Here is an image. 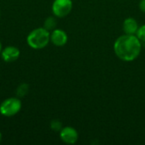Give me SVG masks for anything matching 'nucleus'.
I'll return each instance as SVG.
<instances>
[{
  "label": "nucleus",
  "mask_w": 145,
  "mask_h": 145,
  "mask_svg": "<svg viewBox=\"0 0 145 145\" xmlns=\"http://www.w3.org/2000/svg\"><path fill=\"white\" fill-rule=\"evenodd\" d=\"M138 30V25L135 19L127 18L123 22V31L127 35H134Z\"/></svg>",
  "instance_id": "6e6552de"
},
{
  "label": "nucleus",
  "mask_w": 145,
  "mask_h": 145,
  "mask_svg": "<svg viewBox=\"0 0 145 145\" xmlns=\"http://www.w3.org/2000/svg\"><path fill=\"white\" fill-rule=\"evenodd\" d=\"M3 59L7 63H11L18 59L20 57V50L18 48L14 46H8L6 47L1 53Z\"/></svg>",
  "instance_id": "423d86ee"
},
{
  "label": "nucleus",
  "mask_w": 145,
  "mask_h": 145,
  "mask_svg": "<svg viewBox=\"0 0 145 145\" xmlns=\"http://www.w3.org/2000/svg\"><path fill=\"white\" fill-rule=\"evenodd\" d=\"M141 42L134 35L125 34L116 39L114 51L116 56L124 61H133L138 57L141 52Z\"/></svg>",
  "instance_id": "f257e3e1"
},
{
  "label": "nucleus",
  "mask_w": 145,
  "mask_h": 145,
  "mask_svg": "<svg viewBox=\"0 0 145 145\" xmlns=\"http://www.w3.org/2000/svg\"><path fill=\"white\" fill-rule=\"evenodd\" d=\"M60 138L61 140L68 144H74L78 139V133L73 127H66L60 130Z\"/></svg>",
  "instance_id": "39448f33"
},
{
  "label": "nucleus",
  "mask_w": 145,
  "mask_h": 145,
  "mask_svg": "<svg viewBox=\"0 0 145 145\" xmlns=\"http://www.w3.org/2000/svg\"><path fill=\"white\" fill-rule=\"evenodd\" d=\"M21 109V101L18 98H8L0 105V114L10 117L17 113Z\"/></svg>",
  "instance_id": "7ed1b4c3"
},
{
  "label": "nucleus",
  "mask_w": 145,
  "mask_h": 145,
  "mask_svg": "<svg viewBox=\"0 0 145 145\" xmlns=\"http://www.w3.org/2000/svg\"><path fill=\"white\" fill-rule=\"evenodd\" d=\"M57 23H56V20L54 17H48L46 19L45 22H44V28L47 29L48 31H54L55 26H56Z\"/></svg>",
  "instance_id": "1a4fd4ad"
},
{
  "label": "nucleus",
  "mask_w": 145,
  "mask_h": 145,
  "mask_svg": "<svg viewBox=\"0 0 145 145\" xmlns=\"http://www.w3.org/2000/svg\"><path fill=\"white\" fill-rule=\"evenodd\" d=\"M72 9L71 0H54L52 5V11L57 17L63 18L68 15Z\"/></svg>",
  "instance_id": "20e7f679"
},
{
  "label": "nucleus",
  "mask_w": 145,
  "mask_h": 145,
  "mask_svg": "<svg viewBox=\"0 0 145 145\" xmlns=\"http://www.w3.org/2000/svg\"><path fill=\"white\" fill-rule=\"evenodd\" d=\"M28 45L34 49L45 48L50 41V33L44 27L37 28L31 31L26 37Z\"/></svg>",
  "instance_id": "f03ea898"
},
{
  "label": "nucleus",
  "mask_w": 145,
  "mask_h": 145,
  "mask_svg": "<svg viewBox=\"0 0 145 145\" xmlns=\"http://www.w3.org/2000/svg\"><path fill=\"white\" fill-rule=\"evenodd\" d=\"M28 90H29V86L28 84L26 83H22L20 84L18 88H17V96L19 98H21V97H24L25 95H26V93H28Z\"/></svg>",
  "instance_id": "9d476101"
},
{
  "label": "nucleus",
  "mask_w": 145,
  "mask_h": 145,
  "mask_svg": "<svg viewBox=\"0 0 145 145\" xmlns=\"http://www.w3.org/2000/svg\"><path fill=\"white\" fill-rule=\"evenodd\" d=\"M2 51V44H1V42H0V53Z\"/></svg>",
  "instance_id": "4468645a"
},
{
  "label": "nucleus",
  "mask_w": 145,
  "mask_h": 145,
  "mask_svg": "<svg viewBox=\"0 0 145 145\" xmlns=\"http://www.w3.org/2000/svg\"><path fill=\"white\" fill-rule=\"evenodd\" d=\"M136 35H137V37L140 40V42H145V25L138 28Z\"/></svg>",
  "instance_id": "f8f14e48"
},
{
  "label": "nucleus",
  "mask_w": 145,
  "mask_h": 145,
  "mask_svg": "<svg viewBox=\"0 0 145 145\" xmlns=\"http://www.w3.org/2000/svg\"><path fill=\"white\" fill-rule=\"evenodd\" d=\"M50 127H51L52 130H54L55 132H59L62 129V123L59 120H54L51 121Z\"/></svg>",
  "instance_id": "9b49d317"
},
{
  "label": "nucleus",
  "mask_w": 145,
  "mask_h": 145,
  "mask_svg": "<svg viewBox=\"0 0 145 145\" xmlns=\"http://www.w3.org/2000/svg\"><path fill=\"white\" fill-rule=\"evenodd\" d=\"M1 140H2V134H1V133H0V142H1Z\"/></svg>",
  "instance_id": "2eb2a0df"
},
{
  "label": "nucleus",
  "mask_w": 145,
  "mask_h": 145,
  "mask_svg": "<svg viewBox=\"0 0 145 145\" xmlns=\"http://www.w3.org/2000/svg\"><path fill=\"white\" fill-rule=\"evenodd\" d=\"M68 40L67 34L60 29H54L50 34V41L58 47L64 46Z\"/></svg>",
  "instance_id": "0eeeda50"
},
{
  "label": "nucleus",
  "mask_w": 145,
  "mask_h": 145,
  "mask_svg": "<svg viewBox=\"0 0 145 145\" xmlns=\"http://www.w3.org/2000/svg\"><path fill=\"white\" fill-rule=\"evenodd\" d=\"M139 8L141 9V11L145 13V0H141V2L139 3Z\"/></svg>",
  "instance_id": "ddd939ff"
}]
</instances>
